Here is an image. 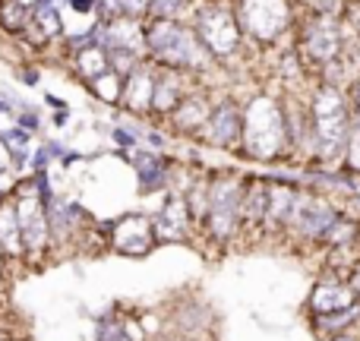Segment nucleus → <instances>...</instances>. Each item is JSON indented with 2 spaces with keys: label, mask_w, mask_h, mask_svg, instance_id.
<instances>
[{
  "label": "nucleus",
  "mask_w": 360,
  "mask_h": 341,
  "mask_svg": "<svg viewBox=\"0 0 360 341\" xmlns=\"http://www.w3.org/2000/svg\"><path fill=\"white\" fill-rule=\"evenodd\" d=\"M285 136L288 127L278 105L272 98L250 101V108L243 111V149H247V155L269 162V158H275L281 152Z\"/></svg>",
  "instance_id": "nucleus-1"
},
{
  "label": "nucleus",
  "mask_w": 360,
  "mask_h": 341,
  "mask_svg": "<svg viewBox=\"0 0 360 341\" xmlns=\"http://www.w3.org/2000/svg\"><path fill=\"white\" fill-rule=\"evenodd\" d=\"M146 44H149L152 57L158 63H168V67H199L205 60L199 35H193L190 29L171 22V19H158L146 32Z\"/></svg>",
  "instance_id": "nucleus-2"
},
{
  "label": "nucleus",
  "mask_w": 360,
  "mask_h": 341,
  "mask_svg": "<svg viewBox=\"0 0 360 341\" xmlns=\"http://www.w3.org/2000/svg\"><path fill=\"white\" fill-rule=\"evenodd\" d=\"M313 124H316V146L323 158H338L342 152H348L351 139V120L345 98L335 89H323L313 105Z\"/></svg>",
  "instance_id": "nucleus-3"
},
{
  "label": "nucleus",
  "mask_w": 360,
  "mask_h": 341,
  "mask_svg": "<svg viewBox=\"0 0 360 341\" xmlns=\"http://www.w3.org/2000/svg\"><path fill=\"white\" fill-rule=\"evenodd\" d=\"M243 196H247V184L231 174L218 177L209 186V212H205V228L215 240H231L234 231L240 228L243 215Z\"/></svg>",
  "instance_id": "nucleus-4"
},
{
  "label": "nucleus",
  "mask_w": 360,
  "mask_h": 341,
  "mask_svg": "<svg viewBox=\"0 0 360 341\" xmlns=\"http://www.w3.org/2000/svg\"><path fill=\"white\" fill-rule=\"evenodd\" d=\"M108 240L120 256H149L158 243L155 221L143 212H127V215L114 218Z\"/></svg>",
  "instance_id": "nucleus-5"
},
{
  "label": "nucleus",
  "mask_w": 360,
  "mask_h": 341,
  "mask_svg": "<svg viewBox=\"0 0 360 341\" xmlns=\"http://www.w3.org/2000/svg\"><path fill=\"white\" fill-rule=\"evenodd\" d=\"M13 205H16V218H19V228H22L25 253H44V250H48V243H51V237H54L44 196L38 190L19 193Z\"/></svg>",
  "instance_id": "nucleus-6"
},
{
  "label": "nucleus",
  "mask_w": 360,
  "mask_h": 341,
  "mask_svg": "<svg viewBox=\"0 0 360 341\" xmlns=\"http://www.w3.org/2000/svg\"><path fill=\"white\" fill-rule=\"evenodd\" d=\"M338 212L332 209L326 199L313 196V193H297V202H294V212L288 218L285 228L297 237H310V240H319V237L329 234V228L338 221Z\"/></svg>",
  "instance_id": "nucleus-7"
},
{
  "label": "nucleus",
  "mask_w": 360,
  "mask_h": 341,
  "mask_svg": "<svg viewBox=\"0 0 360 341\" xmlns=\"http://www.w3.org/2000/svg\"><path fill=\"white\" fill-rule=\"evenodd\" d=\"M196 32L199 41L215 54H228L240 41V25H237V16L228 6H202L196 13Z\"/></svg>",
  "instance_id": "nucleus-8"
},
{
  "label": "nucleus",
  "mask_w": 360,
  "mask_h": 341,
  "mask_svg": "<svg viewBox=\"0 0 360 341\" xmlns=\"http://www.w3.org/2000/svg\"><path fill=\"white\" fill-rule=\"evenodd\" d=\"M240 22L250 35L269 41L288 25V0H243Z\"/></svg>",
  "instance_id": "nucleus-9"
},
{
  "label": "nucleus",
  "mask_w": 360,
  "mask_h": 341,
  "mask_svg": "<svg viewBox=\"0 0 360 341\" xmlns=\"http://www.w3.org/2000/svg\"><path fill=\"white\" fill-rule=\"evenodd\" d=\"M357 304H360V297L354 294V288L342 278H332V275L319 278L310 291V300H307L313 316H332V313L351 310V307H357Z\"/></svg>",
  "instance_id": "nucleus-10"
},
{
  "label": "nucleus",
  "mask_w": 360,
  "mask_h": 341,
  "mask_svg": "<svg viewBox=\"0 0 360 341\" xmlns=\"http://www.w3.org/2000/svg\"><path fill=\"white\" fill-rule=\"evenodd\" d=\"M155 234L158 240H184L186 231H190V221H193V209L190 202H186V196H168V202L162 205V212H158L155 218Z\"/></svg>",
  "instance_id": "nucleus-11"
},
{
  "label": "nucleus",
  "mask_w": 360,
  "mask_h": 341,
  "mask_svg": "<svg viewBox=\"0 0 360 341\" xmlns=\"http://www.w3.org/2000/svg\"><path fill=\"white\" fill-rule=\"evenodd\" d=\"M304 48H307V54L319 63L335 60L338 48H342V38H338L335 22H332V19H316L304 35Z\"/></svg>",
  "instance_id": "nucleus-12"
},
{
  "label": "nucleus",
  "mask_w": 360,
  "mask_h": 341,
  "mask_svg": "<svg viewBox=\"0 0 360 341\" xmlns=\"http://www.w3.org/2000/svg\"><path fill=\"white\" fill-rule=\"evenodd\" d=\"M212 146H234L237 139H243V117L231 105H221L212 111L209 130H205Z\"/></svg>",
  "instance_id": "nucleus-13"
},
{
  "label": "nucleus",
  "mask_w": 360,
  "mask_h": 341,
  "mask_svg": "<svg viewBox=\"0 0 360 341\" xmlns=\"http://www.w3.org/2000/svg\"><path fill=\"white\" fill-rule=\"evenodd\" d=\"M0 253L6 259L25 256V240H22V228H19V218H16V205H10V202L0 205Z\"/></svg>",
  "instance_id": "nucleus-14"
},
{
  "label": "nucleus",
  "mask_w": 360,
  "mask_h": 341,
  "mask_svg": "<svg viewBox=\"0 0 360 341\" xmlns=\"http://www.w3.org/2000/svg\"><path fill=\"white\" fill-rule=\"evenodd\" d=\"M124 101L130 111H149V108H155V82H152V76L136 70L124 89Z\"/></svg>",
  "instance_id": "nucleus-15"
},
{
  "label": "nucleus",
  "mask_w": 360,
  "mask_h": 341,
  "mask_svg": "<svg viewBox=\"0 0 360 341\" xmlns=\"http://www.w3.org/2000/svg\"><path fill=\"white\" fill-rule=\"evenodd\" d=\"M108 41L114 44V51H127V54H136L146 44V38L139 35V25L133 19H120V22L108 25Z\"/></svg>",
  "instance_id": "nucleus-16"
},
{
  "label": "nucleus",
  "mask_w": 360,
  "mask_h": 341,
  "mask_svg": "<svg viewBox=\"0 0 360 341\" xmlns=\"http://www.w3.org/2000/svg\"><path fill=\"white\" fill-rule=\"evenodd\" d=\"M136 171H139V190L143 193L162 190L165 180H168V165H165L162 158H155V155H139Z\"/></svg>",
  "instance_id": "nucleus-17"
},
{
  "label": "nucleus",
  "mask_w": 360,
  "mask_h": 341,
  "mask_svg": "<svg viewBox=\"0 0 360 341\" xmlns=\"http://www.w3.org/2000/svg\"><path fill=\"white\" fill-rule=\"evenodd\" d=\"M209 108H205V101L202 98H186L184 105L174 111V124L180 127V130H186V133H193L196 127H202V124H209Z\"/></svg>",
  "instance_id": "nucleus-18"
},
{
  "label": "nucleus",
  "mask_w": 360,
  "mask_h": 341,
  "mask_svg": "<svg viewBox=\"0 0 360 341\" xmlns=\"http://www.w3.org/2000/svg\"><path fill=\"white\" fill-rule=\"evenodd\" d=\"M95 341H143L139 332H133V323L120 316H101L98 319V332H95Z\"/></svg>",
  "instance_id": "nucleus-19"
},
{
  "label": "nucleus",
  "mask_w": 360,
  "mask_h": 341,
  "mask_svg": "<svg viewBox=\"0 0 360 341\" xmlns=\"http://www.w3.org/2000/svg\"><path fill=\"white\" fill-rule=\"evenodd\" d=\"M76 63H79V73L82 76H89V79H98V76H105L108 73V54L101 48H86V51H79V57H76Z\"/></svg>",
  "instance_id": "nucleus-20"
},
{
  "label": "nucleus",
  "mask_w": 360,
  "mask_h": 341,
  "mask_svg": "<svg viewBox=\"0 0 360 341\" xmlns=\"http://www.w3.org/2000/svg\"><path fill=\"white\" fill-rule=\"evenodd\" d=\"M0 22L10 32H19L29 22V6L22 0H0Z\"/></svg>",
  "instance_id": "nucleus-21"
},
{
  "label": "nucleus",
  "mask_w": 360,
  "mask_h": 341,
  "mask_svg": "<svg viewBox=\"0 0 360 341\" xmlns=\"http://www.w3.org/2000/svg\"><path fill=\"white\" fill-rule=\"evenodd\" d=\"M120 86H124V76L120 73H105V76H98V79H95V95H98V98H105V101H120Z\"/></svg>",
  "instance_id": "nucleus-22"
},
{
  "label": "nucleus",
  "mask_w": 360,
  "mask_h": 341,
  "mask_svg": "<svg viewBox=\"0 0 360 341\" xmlns=\"http://www.w3.org/2000/svg\"><path fill=\"white\" fill-rule=\"evenodd\" d=\"M348 168L360 174V127L351 130V139H348Z\"/></svg>",
  "instance_id": "nucleus-23"
},
{
  "label": "nucleus",
  "mask_w": 360,
  "mask_h": 341,
  "mask_svg": "<svg viewBox=\"0 0 360 341\" xmlns=\"http://www.w3.org/2000/svg\"><path fill=\"white\" fill-rule=\"evenodd\" d=\"M117 6L127 13V16H139V13H149L152 0H117Z\"/></svg>",
  "instance_id": "nucleus-24"
},
{
  "label": "nucleus",
  "mask_w": 360,
  "mask_h": 341,
  "mask_svg": "<svg viewBox=\"0 0 360 341\" xmlns=\"http://www.w3.org/2000/svg\"><path fill=\"white\" fill-rule=\"evenodd\" d=\"M180 6H184V0H152V10L162 13V16H174Z\"/></svg>",
  "instance_id": "nucleus-25"
},
{
  "label": "nucleus",
  "mask_w": 360,
  "mask_h": 341,
  "mask_svg": "<svg viewBox=\"0 0 360 341\" xmlns=\"http://www.w3.org/2000/svg\"><path fill=\"white\" fill-rule=\"evenodd\" d=\"M6 143H19V146H25V143H29V136H25V130H13Z\"/></svg>",
  "instance_id": "nucleus-26"
},
{
  "label": "nucleus",
  "mask_w": 360,
  "mask_h": 341,
  "mask_svg": "<svg viewBox=\"0 0 360 341\" xmlns=\"http://www.w3.org/2000/svg\"><path fill=\"white\" fill-rule=\"evenodd\" d=\"M348 285H351V288H354V294H357V297H360V266H354V272H351Z\"/></svg>",
  "instance_id": "nucleus-27"
},
{
  "label": "nucleus",
  "mask_w": 360,
  "mask_h": 341,
  "mask_svg": "<svg viewBox=\"0 0 360 341\" xmlns=\"http://www.w3.org/2000/svg\"><path fill=\"white\" fill-rule=\"evenodd\" d=\"M114 139H117L120 146H133V136L127 130H114Z\"/></svg>",
  "instance_id": "nucleus-28"
},
{
  "label": "nucleus",
  "mask_w": 360,
  "mask_h": 341,
  "mask_svg": "<svg viewBox=\"0 0 360 341\" xmlns=\"http://www.w3.org/2000/svg\"><path fill=\"white\" fill-rule=\"evenodd\" d=\"M329 341H360V338H354L351 332H345V335H335V338H329Z\"/></svg>",
  "instance_id": "nucleus-29"
},
{
  "label": "nucleus",
  "mask_w": 360,
  "mask_h": 341,
  "mask_svg": "<svg viewBox=\"0 0 360 341\" xmlns=\"http://www.w3.org/2000/svg\"><path fill=\"white\" fill-rule=\"evenodd\" d=\"M354 120H357V127H360V82H357V114H354Z\"/></svg>",
  "instance_id": "nucleus-30"
},
{
  "label": "nucleus",
  "mask_w": 360,
  "mask_h": 341,
  "mask_svg": "<svg viewBox=\"0 0 360 341\" xmlns=\"http://www.w3.org/2000/svg\"><path fill=\"white\" fill-rule=\"evenodd\" d=\"M4 259H6V256H4V253H0V262H4Z\"/></svg>",
  "instance_id": "nucleus-31"
}]
</instances>
